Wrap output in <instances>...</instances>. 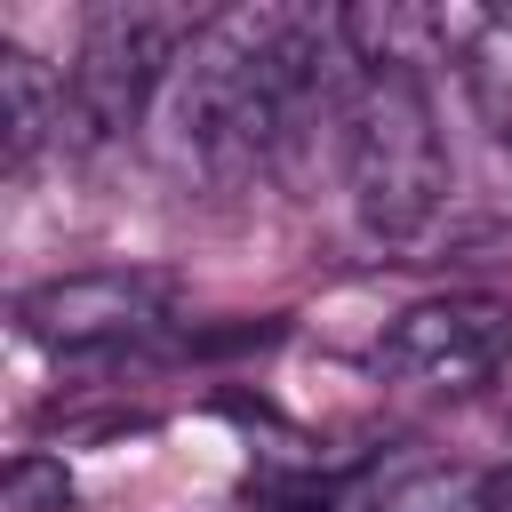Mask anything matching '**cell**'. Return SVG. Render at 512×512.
<instances>
[{"instance_id":"1","label":"cell","mask_w":512,"mask_h":512,"mask_svg":"<svg viewBox=\"0 0 512 512\" xmlns=\"http://www.w3.org/2000/svg\"><path fill=\"white\" fill-rule=\"evenodd\" d=\"M360 64L344 40V16L312 8H224L200 24V40L176 64L168 88V144L208 184L264 176L320 104H352Z\"/></svg>"},{"instance_id":"2","label":"cell","mask_w":512,"mask_h":512,"mask_svg":"<svg viewBox=\"0 0 512 512\" xmlns=\"http://www.w3.org/2000/svg\"><path fill=\"white\" fill-rule=\"evenodd\" d=\"M344 176H352V216L376 248H408L440 224L448 144L424 72H360L344 104Z\"/></svg>"},{"instance_id":"3","label":"cell","mask_w":512,"mask_h":512,"mask_svg":"<svg viewBox=\"0 0 512 512\" xmlns=\"http://www.w3.org/2000/svg\"><path fill=\"white\" fill-rule=\"evenodd\" d=\"M208 16L192 8H152V0H112L80 24V48H72V136L80 144H112L144 120V104L176 80L184 48L200 40Z\"/></svg>"},{"instance_id":"4","label":"cell","mask_w":512,"mask_h":512,"mask_svg":"<svg viewBox=\"0 0 512 512\" xmlns=\"http://www.w3.org/2000/svg\"><path fill=\"white\" fill-rule=\"evenodd\" d=\"M176 304V280L152 272V264H112V272H64V280H40L16 296V328L40 344V352H64V360H88V352H120V344H144L160 336Z\"/></svg>"},{"instance_id":"5","label":"cell","mask_w":512,"mask_h":512,"mask_svg":"<svg viewBox=\"0 0 512 512\" xmlns=\"http://www.w3.org/2000/svg\"><path fill=\"white\" fill-rule=\"evenodd\" d=\"M512 360V304L504 296H424L376 336V368L416 392H472Z\"/></svg>"},{"instance_id":"6","label":"cell","mask_w":512,"mask_h":512,"mask_svg":"<svg viewBox=\"0 0 512 512\" xmlns=\"http://www.w3.org/2000/svg\"><path fill=\"white\" fill-rule=\"evenodd\" d=\"M72 128V88L24 48V40H0V168H32L56 136Z\"/></svg>"},{"instance_id":"7","label":"cell","mask_w":512,"mask_h":512,"mask_svg":"<svg viewBox=\"0 0 512 512\" xmlns=\"http://www.w3.org/2000/svg\"><path fill=\"white\" fill-rule=\"evenodd\" d=\"M464 88H472L480 120L512 144V8H488L480 40L464 48Z\"/></svg>"},{"instance_id":"8","label":"cell","mask_w":512,"mask_h":512,"mask_svg":"<svg viewBox=\"0 0 512 512\" xmlns=\"http://www.w3.org/2000/svg\"><path fill=\"white\" fill-rule=\"evenodd\" d=\"M376 512H480V472L464 464H416L376 488Z\"/></svg>"},{"instance_id":"9","label":"cell","mask_w":512,"mask_h":512,"mask_svg":"<svg viewBox=\"0 0 512 512\" xmlns=\"http://www.w3.org/2000/svg\"><path fill=\"white\" fill-rule=\"evenodd\" d=\"M8 512H72V472H64V456L24 448V456L8 464Z\"/></svg>"},{"instance_id":"10","label":"cell","mask_w":512,"mask_h":512,"mask_svg":"<svg viewBox=\"0 0 512 512\" xmlns=\"http://www.w3.org/2000/svg\"><path fill=\"white\" fill-rule=\"evenodd\" d=\"M248 512H336V496L320 480H256L248 488Z\"/></svg>"}]
</instances>
